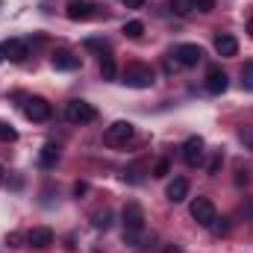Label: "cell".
<instances>
[{"instance_id": "cell-1", "label": "cell", "mask_w": 253, "mask_h": 253, "mask_svg": "<svg viewBox=\"0 0 253 253\" xmlns=\"http://www.w3.org/2000/svg\"><path fill=\"white\" fill-rule=\"evenodd\" d=\"M121 224H124V239L129 245H138V236L144 233V209L138 203H126Z\"/></svg>"}, {"instance_id": "cell-2", "label": "cell", "mask_w": 253, "mask_h": 253, "mask_svg": "<svg viewBox=\"0 0 253 253\" xmlns=\"http://www.w3.org/2000/svg\"><path fill=\"white\" fill-rule=\"evenodd\" d=\"M124 80V85H129V88H150L153 83H156V74H153V68L144 62H129L124 68V74H121Z\"/></svg>"}, {"instance_id": "cell-3", "label": "cell", "mask_w": 253, "mask_h": 253, "mask_svg": "<svg viewBox=\"0 0 253 253\" xmlns=\"http://www.w3.org/2000/svg\"><path fill=\"white\" fill-rule=\"evenodd\" d=\"M97 118V109L85 100H71L65 103V121L68 124H91Z\"/></svg>"}, {"instance_id": "cell-4", "label": "cell", "mask_w": 253, "mask_h": 253, "mask_svg": "<svg viewBox=\"0 0 253 253\" xmlns=\"http://www.w3.org/2000/svg\"><path fill=\"white\" fill-rule=\"evenodd\" d=\"M132 124L129 121H115L112 126H106V132H103V141L109 144V147H121V144H126L129 138H132Z\"/></svg>"}, {"instance_id": "cell-5", "label": "cell", "mask_w": 253, "mask_h": 253, "mask_svg": "<svg viewBox=\"0 0 253 253\" xmlns=\"http://www.w3.org/2000/svg\"><path fill=\"white\" fill-rule=\"evenodd\" d=\"M191 218L200 224V227H209L215 221V203L209 197H194L191 200Z\"/></svg>"}, {"instance_id": "cell-6", "label": "cell", "mask_w": 253, "mask_h": 253, "mask_svg": "<svg viewBox=\"0 0 253 253\" xmlns=\"http://www.w3.org/2000/svg\"><path fill=\"white\" fill-rule=\"evenodd\" d=\"M227 85H230V80H227L224 68H221V65H209V68H206V91H209V94H224Z\"/></svg>"}, {"instance_id": "cell-7", "label": "cell", "mask_w": 253, "mask_h": 253, "mask_svg": "<svg viewBox=\"0 0 253 253\" xmlns=\"http://www.w3.org/2000/svg\"><path fill=\"white\" fill-rule=\"evenodd\" d=\"M24 115H27L30 121H36V124H44V121L50 118V103H47L44 97H30V100L24 103Z\"/></svg>"}, {"instance_id": "cell-8", "label": "cell", "mask_w": 253, "mask_h": 253, "mask_svg": "<svg viewBox=\"0 0 253 253\" xmlns=\"http://www.w3.org/2000/svg\"><path fill=\"white\" fill-rule=\"evenodd\" d=\"M94 3L91 0H68V6H65V15L71 18V21H88V18H94Z\"/></svg>"}, {"instance_id": "cell-9", "label": "cell", "mask_w": 253, "mask_h": 253, "mask_svg": "<svg viewBox=\"0 0 253 253\" xmlns=\"http://www.w3.org/2000/svg\"><path fill=\"white\" fill-rule=\"evenodd\" d=\"M174 59L180 62V68H194V65L203 59V47L200 44H180L174 50Z\"/></svg>"}, {"instance_id": "cell-10", "label": "cell", "mask_w": 253, "mask_h": 253, "mask_svg": "<svg viewBox=\"0 0 253 253\" xmlns=\"http://www.w3.org/2000/svg\"><path fill=\"white\" fill-rule=\"evenodd\" d=\"M183 159H186L189 168H197V165L203 162V138H200V135L186 138V144H183Z\"/></svg>"}, {"instance_id": "cell-11", "label": "cell", "mask_w": 253, "mask_h": 253, "mask_svg": "<svg viewBox=\"0 0 253 253\" xmlns=\"http://www.w3.org/2000/svg\"><path fill=\"white\" fill-rule=\"evenodd\" d=\"M3 53H6L9 62H24L30 56V44L21 42V39H9V42H3Z\"/></svg>"}, {"instance_id": "cell-12", "label": "cell", "mask_w": 253, "mask_h": 253, "mask_svg": "<svg viewBox=\"0 0 253 253\" xmlns=\"http://www.w3.org/2000/svg\"><path fill=\"white\" fill-rule=\"evenodd\" d=\"M27 245H30V248H36V251H42V248L53 245V230H50V227H33V230L27 233Z\"/></svg>"}, {"instance_id": "cell-13", "label": "cell", "mask_w": 253, "mask_h": 253, "mask_svg": "<svg viewBox=\"0 0 253 253\" xmlns=\"http://www.w3.org/2000/svg\"><path fill=\"white\" fill-rule=\"evenodd\" d=\"M215 53L224 56V59H230V56L239 53V42H236L230 33H218V36H215Z\"/></svg>"}, {"instance_id": "cell-14", "label": "cell", "mask_w": 253, "mask_h": 253, "mask_svg": "<svg viewBox=\"0 0 253 253\" xmlns=\"http://www.w3.org/2000/svg\"><path fill=\"white\" fill-rule=\"evenodd\" d=\"M186 197H189V180L186 177H177L168 183V200L171 203H183Z\"/></svg>"}, {"instance_id": "cell-15", "label": "cell", "mask_w": 253, "mask_h": 253, "mask_svg": "<svg viewBox=\"0 0 253 253\" xmlns=\"http://www.w3.org/2000/svg\"><path fill=\"white\" fill-rule=\"evenodd\" d=\"M50 65H53L56 71H77V68H80V59L71 56L68 50H56V53L50 56Z\"/></svg>"}, {"instance_id": "cell-16", "label": "cell", "mask_w": 253, "mask_h": 253, "mask_svg": "<svg viewBox=\"0 0 253 253\" xmlns=\"http://www.w3.org/2000/svg\"><path fill=\"white\" fill-rule=\"evenodd\" d=\"M56 162H59V147L56 144H44L42 153H39V165L44 171H50V168H56Z\"/></svg>"}, {"instance_id": "cell-17", "label": "cell", "mask_w": 253, "mask_h": 253, "mask_svg": "<svg viewBox=\"0 0 253 253\" xmlns=\"http://www.w3.org/2000/svg\"><path fill=\"white\" fill-rule=\"evenodd\" d=\"M91 227H94V230H109V227H112V212H109V209H97V212L91 215Z\"/></svg>"}, {"instance_id": "cell-18", "label": "cell", "mask_w": 253, "mask_h": 253, "mask_svg": "<svg viewBox=\"0 0 253 253\" xmlns=\"http://www.w3.org/2000/svg\"><path fill=\"white\" fill-rule=\"evenodd\" d=\"M124 180L132 183V186H138V183L144 180V162H132V165L124 171Z\"/></svg>"}, {"instance_id": "cell-19", "label": "cell", "mask_w": 253, "mask_h": 253, "mask_svg": "<svg viewBox=\"0 0 253 253\" xmlns=\"http://www.w3.org/2000/svg\"><path fill=\"white\" fill-rule=\"evenodd\" d=\"M83 47H85V50H91V53L109 56V42H106V39H85V42H83Z\"/></svg>"}, {"instance_id": "cell-20", "label": "cell", "mask_w": 253, "mask_h": 253, "mask_svg": "<svg viewBox=\"0 0 253 253\" xmlns=\"http://www.w3.org/2000/svg\"><path fill=\"white\" fill-rule=\"evenodd\" d=\"M100 77L103 80H115L118 77V68H115V59L112 56H103L100 59Z\"/></svg>"}, {"instance_id": "cell-21", "label": "cell", "mask_w": 253, "mask_h": 253, "mask_svg": "<svg viewBox=\"0 0 253 253\" xmlns=\"http://www.w3.org/2000/svg\"><path fill=\"white\" fill-rule=\"evenodd\" d=\"M124 36L126 39H141V36H144V24H141V21H126Z\"/></svg>"}, {"instance_id": "cell-22", "label": "cell", "mask_w": 253, "mask_h": 253, "mask_svg": "<svg viewBox=\"0 0 253 253\" xmlns=\"http://www.w3.org/2000/svg\"><path fill=\"white\" fill-rule=\"evenodd\" d=\"M168 3L177 15H191L194 12V0H168Z\"/></svg>"}, {"instance_id": "cell-23", "label": "cell", "mask_w": 253, "mask_h": 253, "mask_svg": "<svg viewBox=\"0 0 253 253\" xmlns=\"http://www.w3.org/2000/svg\"><path fill=\"white\" fill-rule=\"evenodd\" d=\"M209 230H212L215 236H227V233H230V218H218V215H215V221L209 224Z\"/></svg>"}, {"instance_id": "cell-24", "label": "cell", "mask_w": 253, "mask_h": 253, "mask_svg": "<svg viewBox=\"0 0 253 253\" xmlns=\"http://www.w3.org/2000/svg\"><path fill=\"white\" fill-rule=\"evenodd\" d=\"M242 88L245 91H253V59L245 62V68H242Z\"/></svg>"}, {"instance_id": "cell-25", "label": "cell", "mask_w": 253, "mask_h": 253, "mask_svg": "<svg viewBox=\"0 0 253 253\" xmlns=\"http://www.w3.org/2000/svg\"><path fill=\"white\" fill-rule=\"evenodd\" d=\"M15 138H18V129L9 121H0V141H15Z\"/></svg>"}, {"instance_id": "cell-26", "label": "cell", "mask_w": 253, "mask_h": 253, "mask_svg": "<svg viewBox=\"0 0 253 253\" xmlns=\"http://www.w3.org/2000/svg\"><path fill=\"white\" fill-rule=\"evenodd\" d=\"M168 174H171V162L168 159H159L153 165V177H168Z\"/></svg>"}, {"instance_id": "cell-27", "label": "cell", "mask_w": 253, "mask_h": 253, "mask_svg": "<svg viewBox=\"0 0 253 253\" xmlns=\"http://www.w3.org/2000/svg\"><path fill=\"white\" fill-rule=\"evenodd\" d=\"M221 162H224V153H221V150H218V153H215V156H212V162H209V168H206V171H209V174H212V177H215V174H218V171H221Z\"/></svg>"}, {"instance_id": "cell-28", "label": "cell", "mask_w": 253, "mask_h": 253, "mask_svg": "<svg viewBox=\"0 0 253 253\" xmlns=\"http://www.w3.org/2000/svg\"><path fill=\"white\" fill-rule=\"evenodd\" d=\"M194 9H200V12H212V9H215V0H194Z\"/></svg>"}, {"instance_id": "cell-29", "label": "cell", "mask_w": 253, "mask_h": 253, "mask_svg": "<svg viewBox=\"0 0 253 253\" xmlns=\"http://www.w3.org/2000/svg\"><path fill=\"white\" fill-rule=\"evenodd\" d=\"M242 141H245V144L253 150V129H242Z\"/></svg>"}, {"instance_id": "cell-30", "label": "cell", "mask_w": 253, "mask_h": 253, "mask_svg": "<svg viewBox=\"0 0 253 253\" xmlns=\"http://www.w3.org/2000/svg\"><path fill=\"white\" fill-rule=\"evenodd\" d=\"M85 191H88V183H74V194H77V197H83Z\"/></svg>"}, {"instance_id": "cell-31", "label": "cell", "mask_w": 253, "mask_h": 253, "mask_svg": "<svg viewBox=\"0 0 253 253\" xmlns=\"http://www.w3.org/2000/svg\"><path fill=\"white\" fill-rule=\"evenodd\" d=\"M124 6H126V9H141V6H144V0H124Z\"/></svg>"}, {"instance_id": "cell-32", "label": "cell", "mask_w": 253, "mask_h": 253, "mask_svg": "<svg viewBox=\"0 0 253 253\" xmlns=\"http://www.w3.org/2000/svg\"><path fill=\"white\" fill-rule=\"evenodd\" d=\"M12 248H18V242H21V233H9V239H6Z\"/></svg>"}, {"instance_id": "cell-33", "label": "cell", "mask_w": 253, "mask_h": 253, "mask_svg": "<svg viewBox=\"0 0 253 253\" xmlns=\"http://www.w3.org/2000/svg\"><path fill=\"white\" fill-rule=\"evenodd\" d=\"M248 33H251V39H253V18L248 21Z\"/></svg>"}, {"instance_id": "cell-34", "label": "cell", "mask_w": 253, "mask_h": 253, "mask_svg": "<svg viewBox=\"0 0 253 253\" xmlns=\"http://www.w3.org/2000/svg\"><path fill=\"white\" fill-rule=\"evenodd\" d=\"M3 59H6V53H3V44H0V62H3Z\"/></svg>"}, {"instance_id": "cell-35", "label": "cell", "mask_w": 253, "mask_h": 253, "mask_svg": "<svg viewBox=\"0 0 253 253\" xmlns=\"http://www.w3.org/2000/svg\"><path fill=\"white\" fill-rule=\"evenodd\" d=\"M0 183H3V168H0Z\"/></svg>"}]
</instances>
